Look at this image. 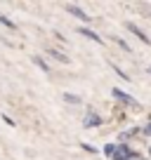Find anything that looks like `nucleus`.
I'll list each match as a JSON object with an SVG mask.
<instances>
[{
  "label": "nucleus",
  "mask_w": 151,
  "mask_h": 160,
  "mask_svg": "<svg viewBox=\"0 0 151 160\" xmlns=\"http://www.w3.org/2000/svg\"><path fill=\"white\" fill-rule=\"evenodd\" d=\"M0 24H5L7 28H17V24H14V21H10V19L5 17V14H0Z\"/></svg>",
  "instance_id": "obj_9"
},
{
  "label": "nucleus",
  "mask_w": 151,
  "mask_h": 160,
  "mask_svg": "<svg viewBox=\"0 0 151 160\" xmlns=\"http://www.w3.org/2000/svg\"><path fill=\"white\" fill-rule=\"evenodd\" d=\"M83 148H85V151H90V153H97V148H92L90 144H83Z\"/></svg>",
  "instance_id": "obj_13"
},
{
  "label": "nucleus",
  "mask_w": 151,
  "mask_h": 160,
  "mask_svg": "<svg viewBox=\"0 0 151 160\" xmlns=\"http://www.w3.org/2000/svg\"><path fill=\"white\" fill-rule=\"evenodd\" d=\"M78 33H83L85 38H90V40H95V42H104V40L99 38V35L95 33V31H90V28H78Z\"/></svg>",
  "instance_id": "obj_6"
},
{
  "label": "nucleus",
  "mask_w": 151,
  "mask_h": 160,
  "mask_svg": "<svg viewBox=\"0 0 151 160\" xmlns=\"http://www.w3.org/2000/svg\"><path fill=\"white\" fill-rule=\"evenodd\" d=\"M149 155H151V148H149Z\"/></svg>",
  "instance_id": "obj_16"
},
{
  "label": "nucleus",
  "mask_w": 151,
  "mask_h": 160,
  "mask_svg": "<svg viewBox=\"0 0 151 160\" xmlns=\"http://www.w3.org/2000/svg\"><path fill=\"white\" fill-rule=\"evenodd\" d=\"M130 158H132L130 146H116L113 153H111V160H130Z\"/></svg>",
  "instance_id": "obj_1"
},
{
  "label": "nucleus",
  "mask_w": 151,
  "mask_h": 160,
  "mask_svg": "<svg viewBox=\"0 0 151 160\" xmlns=\"http://www.w3.org/2000/svg\"><path fill=\"white\" fill-rule=\"evenodd\" d=\"M33 61H35V64H38V66H40V68H43V71H45V73H50V66H47V64H45V61H43V59H40V57H33Z\"/></svg>",
  "instance_id": "obj_10"
},
{
  "label": "nucleus",
  "mask_w": 151,
  "mask_h": 160,
  "mask_svg": "<svg viewBox=\"0 0 151 160\" xmlns=\"http://www.w3.org/2000/svg\"><path fill=\"white\" fill-rule=\"evenodd\" d=\"M83 125L85 127H97V125H102V118L97 113H92V111H87L85 113V120H83Z\"/></svg>",
  "instance_id": "obj_3"
},
{
  "label": "nucleus",
  "mask_w": 151,
  "mask_h": 160,
  "mask_svg": "<svg viewBox=\"0 0 151 160\" xmlns=\"http://www.w3.org/2000/svg\"><path fill=\"white\" fill-rule=\"evenodd\" d=\"M149 73H151V68H149Z\"/></svg>",
  "instance_id": "obj_17"
},
{
  "label": "nucleus",
  "mask_w": 151,
  "mask_h": 160,
  "mask_svg": "<svg viewBox=\"0 0 151 160\" xmlns=\"http://www.w3.org/2000/svg\"><path fill=\"white\" fill-rule=\"evenodd\" d=\"M130 160H142V158H139V155H135V153H132V158H130Z\"/></svg>",
  "instance_id": "obj_15"
},
{
  "label": "nucleus",
  "mask_w": 151,
  "mask_h": 160,
  "mask_svg": "<svg viewBox=\"0 0 151 160\" xmlns=\"http://www.w3.org/2000/svg\"><path fill=\"white\" fill-rule=\"evenodd\" d=\"M113 148H116V144H109V146H104V153L111 158V153H113Z\"/></svg>",
  "instance_id": "obj_12"
},
{
  "label": "nucleus",
  "mask_w": 151,
  "mask_h": 160,
  "mask_svg": "<svg viewBox=\"0 0 151 160\" xmlns=\"http://www.w3.org/2000/svg\"><path fill=\"white\" fill-rule=\"evenodd\" d=\"M111 94L116 97L118 101H123V104H130V106H139V104H137V101L132 99L130 94H125V92H123V90H118V87H113V90H111Z\"/></svg>",
  "instance_id": "obj_2"
},
{
  "label": "nucleus",
  "mask_w": 151,
  "mask_h": 160,
  "mask_svg": "<svg viewBox=\"0 0 151 160\" xmlns=\"http://www.w3.org/2000/svg\"><path fill=\"white\" fill-rule=\"evenodd\" d=\"M64 101H69V104H76V106H78V104H81V97H73V94H69V92H66V94H64Z\"/></svg>",
  "instance_id": "obj_8"
},
{
  "label": "nucleus",
  "mask_w": 151,
  "mask_h": 160,
  "mask_svg": "<svg viewBox=\"0 0 151 160\" xmlns=\"http://www.w3.org/2000/svg\"><path fill=\"white\" fill-rule=\"evenodd\" d=\"M47 54H50L52 57V59H57V61H61V64H69V57H66V54H61V52H57V50H47Z\"/></svg>",
  "instance_id": "obj_7"
},
{
  "label": "nucleus",
  "mask_w": 151,
  "mask_h": 160,
  "mask_svg": "<svg viewBox=\"0 0 151 160\" xmlns=\"http://www.w3.org/2000/svg\"><path fill=\"white\" fill-rule=\"evenodd\" d=\"M128 28H130V31H132V33H135V35H137V38H139V40H142V42H146V45H149V42H151V38H149V35H146V33H144V31H142V28H139V26H135V24H132V21H130V24H128Z\"/></svg>",
  "instance_id": "obj_5"
},
{
  "label": "nucleus",
  "mask_w": 151,
  "mask_h": 160,
  "mask_svg": "<svg viewBox=\"0 0 151 160\" xmlns=\"http://www.w3.org/2000/svg\"><path fill=\"white\" fill-rule=\"evenodd\" d=\"M66 10H69L71 14L76 17V19H81V21H92V17H87L85 12L81 10V7H76V5H66Z\"/></svg>",
  "instance_id": "obj_4"
},
{
  "label": "nucleus",
  "mask_w": 151,
  "mask_h": 160,
  "mask_svg": "<svg viewBox=\"0 0 151 160\" xmlns=\"http://www.w3.org/2000/svg\"><path fill=\"white\" fill-rule=\"evenodd\" d=\"M113 73H116L118 78H123V80H130V75H128V73H123V71L118 68V66H113Z\"/></svg>",
  "instance_id": "obj_11"
},
{
  "label": "nucleus",
  "mask_w": 151,
  "mask_h": 160,
  "mask_svg": "<svg viewBox=\"0 0 151 160\" xmlns=\"http://www.w3.org/2000/svg\"><path fill=\"white\" fill-rule=\"evenodd\" d=\"M144 132H146V134H151V122H149V125L144 127Z\"/></svg>",
  "instance_id": "obj_14"
}]
</instances>
